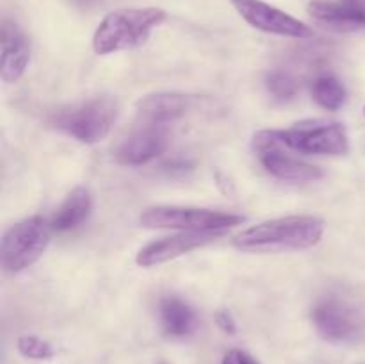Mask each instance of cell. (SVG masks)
Masks as SVG:
<instances>
[{
  "label": "cell",
  "mask_w": 365,
  "mask_h": 364,
  "mask_svg": "<svg viewBox=\"0 0 365 364\" xmlns=\"http://www.w3.org/2000/svg\"><path fill=\"white\" fill-rule=\"evenodd\" d=\"M324 236V221L310 214L273 218L245 228L234 238V246L248 253L298 252L316 246Z\"/></svg>",
  "instance_id": "6da1fadb"
},
{
  "label": "cell",
  "mask_w": 365,
  "mask_h": 364,
  "mask_svg": "<svg viewBox=\"0 0 365 364\" xmlns=\"http://www.w3.org/2000/svg\"><path fill=\"white\" fill-rule=\"evenodd\" d=\"M168 18L160 7H125L106 14L93 34V50L98 56L145 45L153 29Z\"/></svg>",
  "instance_id": "7a4b0ae2"
},
{
  "label": "cell",
  "mask_w": 365,
  "mask_h": 364,
  "mask_svg": "<svg viewBox=\"0 0 365 364\" xmlns=\"http://www.w3.org/2000/svg\"><path fill=\"white\" fill-rule=\"evenodd\" d=\"M120 106L110 96H95L59 107L50 116V123L77 141L98 143L107 138L113 125L116 123Z\"/></svg>",
  "instance_id": "3957f363"
},
{
  "label": "cell",
  "mask_w": 365,
  "mask_h": 364,
  "mask_svg": "<svg viewBox=\"0 0 365 364\" xmlns=\"http://www.w3.org/2000/svg\"><path fill=\"white\" fill-rule=\"evenodd\" d=\"M245 216L223 211L198 209L182 206L148 207L139 214V223L145 228H170L178 232H225L241 225Z\"/></svg>",
  "instance_id": "277c9868"
},
{
  "label": "cell",
  "mask_w": 365,
  "mask_h": 364,
  "mask_svg": "<svg viewBox=\"0 0 365 364\" xmlns=\"http://www.w3.org/2000/svg\"><path fill=\"white\" fill-rule=\"evenodd\" d=\"M52 225L41 216L18 221L6 231L0 245V264L7 273H20L38 263L50 243Z\"/></svg>",
  "instance_id": "5b68a950"
},
{
  "label": "cell",
  "mask_w": 365,
  "mask_h": 364,
  "mask_svg": "<svg viewBox=\"0 0 365 364\" xmlns=\"http://www.w3.org/2000/svg\"><path fill=\"white\" fill-rule=\"evenodd\" d=\"M274 134L289 150L307 156H344L349 150L346 127L335 120H305Z\"/></svg>",
  "instance_id": "8992f818"
},
{
  "label": "cell",
  "mask_w": 365,
  "mask_h": 364,
  "mask_svg": "<svg viewBox=\"0 0 365 364\" xmlns=\"http://www.w3.org/2000/svg\"><path fill=\"white\" fill-rule=\"evenodd\" d=\"M253 150L264 170L274 178L291 184H307L323 177V170L305 163L299 157L289 153L287 146L278 141L274 131H260L253 136Z\"/></svg>",
  "instance_id": "52a82bcc"
},
{
  "label": "cell",
  "mask_w": 365,
  "mask_h": 364,
  "mask_svg": "<svg viewBox=\"0 0 365 364\" xmlns=\"http://www.w3.org/2000/svg\"><path fill=\"white\" fill-rule=\"evenodd\" d=\"M317 334L328 343H355L364 334V318L359 309L339 296H323L312 309Z\"/></svg>",
  "instance_id": "ba28073f"
},
{
  "label": "cell",
  "mask_w": 365,
  "mask_h": 364,
  "mask_svg": "<svg viewBox=\"0 0 365 364\" xmlns=\"http://www.w3.org/2000/svg\"><path fill=\"white\" fill-rule=\"evenodd\" d=\"M232 6L246 24L266 34L292 39H310L314 36L309 25L262 0H232Z\"/></svg>",
  "instance_id": "9c48e42d"
},
{
  "label": "cell",
  "mask_w": 365,
  "mask_h": 364,
  "mask_svg": "<svg viewBox=\"0 0 365 364\" xmlns=\"http://www.w3.org/2000/svg\"><path fill=\"white\" fill-rule=\"evenodd\" d=\"M221 234L223 232H178L175 236L160 238L143 246L135 256V263L141 268L160 266L177 257L195 252L209 243H214Z\"/></svg>",
  "instance_id": "30bf717a"
},
{
  "label": "cell",
  "mask_w": 365,
  "mask_h": 364,
  "mask_svg": "<svg viewBox=\"0 0 365 364\" xmlns=\"http://www.w3.org/2000/svg\"><path fill=\"white\" fill-rule=\"evenodd\" d=\"M170 146V134L164 125H145V128L125 139L116 152L123 166H141L164 153Z\"/></svg>",
  "instance_id": "8fae6325"
},
{
  "label": "cell",
  "mask_w": 365,
  "mask_h": 364,
  "mask_svg": "<svg viewBox=\"0 0 365 364\" xmlns=\"http://www.w3.org/2000/svg\"><path fill=\"white\" fill-rule=\"evenodd\" d=\"M31 63V39L13 21L4 20L0 32V77L7 84L20 81Z\"/></svg>",
  "instance_id": "7c38bea8"
},
{
  "label": "cell",
  "mask_w": 365,
  "mask_h": 364,
  "mask_svg": "<svg viewBox=\"0 0 365 364\" xmlns=\"http://www.w3.org/2000/svg\"><path fill=\"white\" fill-rule=\"evenodd\" d=\"M307 11L317 24L335 32H353L365 27V9L360 4L310 0Z\"/></svg>",
  "instance_id": "4fadbf2b"
},
{
  "label": "cell",
  "mask_w": 365,
  "mask_h": 364,
  "mask_svg": "<svg viewBox=\"0 0 365 364\" xmlns=\"http://www.w3.org/2000/svg\"><path fill=\"white\" fill-rule=\"evenodd\" d=\"M195 103V98L184 93H152L135 103L139 120L146 125H164L168 121H173L177 118L184 116Z\"/></svg>",
  "instance_id": "5bb4252c"
},
{
  "label": "cell",
  "mask_w": 365,
  "mask_h": 364,
  "mask_svg": "<svg viewBox=\"0 0 365 364\" xmlns=\"http://www.w3.org/2000/svg\"><path fill=\"white\" fill-rule=\"evenodd\" d=\"M159 318L163 330L170 338H187L198 328V316L189 303L178 296H164L159 302Z\"/></svg>",
  "instance_id": "9a60e30c"
},
{
  "label": "cell",
  "mask_w": 365,
  "mask_h": 364,
  "mask_svg": "<svg viewBox=\"0 0 365 364\" xmlns=\"http://www.w3.org/2000/svg\"><path fill=\"white\" fill-rule=\"evenodd\" d=\"M93 207V198L91 193L84 186H78V188L71 189L68 193V196L64 198V202L61 203L57 213L53 214L52 221V231L56 232H68L77 228L86 218L89 216Z\"/></svg>",
  "instance_id": "2e32d148"
},
{
  "label": "cell",
  "mask_w": 365,
  "mask_h": 364,
  "mask_svg": "<svg viewBox=\"0 0 365 364\" xmlns=\"http://www.w3.org/2000/svg\"><path fill=\"white\" fill-rule=\"evenodd\" d=\"M312 96L323 109L339 111L346 103L348 91L334 75H321L312 84Z\"/></svg>",
  "instance_id": "e0dca14e"
},
{
  "label": "cell",
  "mask_w": 365,
  "mask_h": 364,
  "mask_svg": "<svg viewBox=\"0 0 365 364\" xmlns=\"http://www.w3.org/2000/svg\"><path fill=\"white\" fill-rule=\"evenodd\" d=\"M266 88L277 100H291L298 95L299 82L287 70H273L266 75Z\"/></svg>",
  "instance_id": "ac0fdd59"
},
{
  "label": "cell",
  "mask_w": 365,
  "mask_h": 364,
  "mask_svg": "<svg viewBox=\"0 0 365 364\" xmlns=\"http://www.w3.org/2000/svg\"><path fill=\"white\" fill-rule=\"evenodd\" d=\"M16 348L25 359L31 360H48L56 355V350L48 341L32 334L20 335L16 341Z\"/></svg>",
  "instance_id": "d6986e66"
},
{
  "label": "cell",
  "mask_w": 365,
  "mask_h": 364,
  "mask_svg": "<svg viewBox=\"0 0 365 364\" xmlns=\"http://www.w3.org/2000/svg\"><path fill=\"white\" fill-rule=\"evenodd\" d=\"M221 364H260L255 357H252L250 353L242 352V350H228L227 353L221 359Z\"/></svg>",
  "instance_id": "ffe728a7"
},
{
  "label": "cell",
  "mask_w": 365,
  "mask_h": 364,
  "mask_svg": "<svg viewBox=\"0 0 365 364\" xmlns=\"http://www.w3.org/2000/svg\"><path fill=\"white\" fill-rule=\"evenodd\" d=\"M216 323L225 334H235L237 330V325H235L234 316H232L228 310H217L216 313Z\"/></svg>",
  "instance_id": "44dd1931"
},
{
  "label": "cell",
  "mask_w": 365,
  "mask_h": 364,
  "mask_svg": "<svg viewBox=\"0 0 365 364\" xmlns=\"http://www.w3.org/2000/svg\"><path fill=\"white\" fill-rule=\"evenodd\" d=\"M342 2H353V4H359V0H342Z\"/></svg>",
  "instance_id": "7402d4cb"
},
{
  "label": "cell",
  "mask_w": 365,
  "mask_h": 364,
  "mask_svg": "<svg viewBox=\"0 0 365 364\" xmlns=\"http://www.w3.org/2000/svg\"><path fill=\"white\" fill-rule=\"evenodd\" d=\"M359 4H360V6H362L364 9H365V0H359Z\"/></svg>",
  "instance_id": "603a6c76"
},
{
  "label": "cell",
  "mask_w": 365,
  "mask_h": 364,
  "mask_svg": "<svg viewBox=\"0 0 365 364\" xmlns=\"http://www.w3.org/2000/svg\"><path fill=\"white\" fill-rule=\"evenodd\" d=\"M159 364H168V363H159Z\"/></svg>",
  "instance_id": "cb8c5ba5"
},
{
  "label": "cell",
  "mask_w": 365,
  "mask_h": 364,
  "mask_svg": "<svg viewBox=\"0 0 365 364\" xmlns=\"http://www.w3.org/2000/svg\"><path fill=\"white\" fill-rule=\"evenodd\" d=\"M364 114H365V107H364Z\"/></svg>",
  "instance_id": "d4e9b609"
}]
</instances>
